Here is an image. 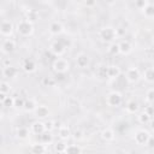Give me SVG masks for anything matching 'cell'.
<instances>
[{
    "instance_id": "1",
    "label": "cell",
    "mask_w": 154,
    "mask_h": 154,
    "mask_svg": "<svg viewBox=\"0 0 154 154\" xmlns=\"http://www.w3.org/2000/svg\"><path fill=\"white\" fill-rule=\"evenodd\" d=\"M71 45L70 40H64V38H58L55 41H53L49 46V51L53 55H55L57 58H61V55H64V53L66 52V48Z\"/></svg>"
},
{
    "instance_id": "2",
    "label": "cell",
    "mask_w": 154,
    "mask_h": 154,
    "mask_svg": "<svg viewBox=\"0 0 154 154\" xmlns=\"http://www.w3.org/2000/svg\"><path fill=\"white\" fill-rule=\"evenodd\" d=\"M99 37L102 42H106V43H113L116 41V38L118 37V32H117V29L113 28V26H102L100 30H99Z\"/></svg>"
},
{
    "instance_id": "3",
    "label": "cell",
    "mask_w": 154,
    "mask_h": 154,
    "mask_svg": "<svg viewBox=\"0 0 154 154\" xmlns=\"http://www.w3.org/2000/svg\"><path fill=\"white\" fill-rule=\"evenodd\" d=\"M16 30H17L18 35H20L22 37H29L34 34V24L30 23L29 20H26L25 18H23L17 22Z\"/></svg>"
},
{
    "instance_id": "4",
    "label": "cell",
    "mask_w": 154,
    "mask_h": 154,
    "mask_svg": "<svg viewBox=\"0 0 154 154\" xmlns=\"http://www.w3.org/2000/svg\"><path fill=\"white\" fill-rule=\"evenodd\" d=\"M105 102L108 107H113V108H117L119 107L122 103H123V95L120 91L118 90H112L109 91L106 97H105Z\"/></svg>"
},
{
    "instance_id": "5",
    "label": "cell",
    "mask_w": 154,
    "mask_h": 154,
    "mask_svg": "<svg viewBox=\"0 0 154 154\" xmlns=\"http://www.w3.org/2000/svg\"><path fill=\"white\" fill-rule=\"evenodd\" d=\"M52 67L55 73H66L70 70V63L65 58H55L52 63Z\"/></svg>"
},
{
    "instance_id": "6",
    "label": "cell",
    "mask_w": 154,
    "mask_h": 154,
    "mask_svg": "<svg viewBox=\"0 0 154 154\" xmlns=\"http://www.w3.org/2000/svg\"><path fill=\"white\" fill-rule=\"evenodd\" d=\"M150 137H152V135H150V132H149L148 130H146V129H140V130H137V131L135 132V135H134V141H135V143L138 144V146H148V142H149Z\"/></svg>"
},
{
    "instance_id": "7",
    "label": "cell",
    "mask_w": 154,
    "mask_h": 154,
    "mask_svg": "<svg viewBox=\"0 0 154 154\" xmlns=\"http://www.w3.org/2000/svg\"><path fill=\"white\" fill-rule=\"evenodd\" d=\"M14 25L13 23L10 20V19H2L1 23H0V34L6 37V38H10L14 31Z\"/></svg>"
},
{
    "instance_id": "8",
    "label": "cell",
    "mask_w": 154,
    "mask_h": 154,
    "mask_svg": "<svg viewBox=\"0 0 154 154\" xmlns=\"http://www.w3.org/2000/svg\"><path fill=\"white\" fill-rule=\"evenodd\" d=\"M141 77H142V75H141L140 70L137 67H135V66L129 67L126 70V72H125V79L129 83H137Z\"/></svg>"
},
{
    "instance_id": "9",
    "label": "cell",
    "mask_w": 154,
    "mask_h": 154,
    "mask_svg": "<svg viewBox=\"0 0 154 154\" xmlns=\"http://www.w3.org/2000/svg\"><path fill=\"white\" fill-rule=\"evenodd\" d=\"M16 46H17V43H16V41L13 40V38H5L4 41H2V43H1V53L2 54H10V53H12L14 49H16Z\"/></svg>"
},
{
    "instance_id": "10",
    "label": "cell",
    "mask_w": 154,
    "mask_h": 154,
    "mask_svg": "<svg viewBox=\"0 0 154 154\" xmlns=\"http://www.w3.org/2000/svg\"><path fill=\"white\" fill-rule=\"evenodd\" d=\"M19 75V69L13 65H4L2 66V76L5 78H16Z\"/></svg>"
},
{
    "instance_id": "11",
    "label": "cell",
    "mask_w": 154,
    "mask_h": 154,
    "mask_svg": "<svg viewBox=\"0 0 154 154\" xmlns=\"http://www.w3.org/2000/svg\"><path fill=\"white\" fill-rule=\"evenodd\" d=\"M30 131H31L34 135L41 136L42 134L46 132V125H45V122H42V120H35V122L31 123V125H30Z\"/></svg>"
},
{
    "instance_id": "12",
    "label": "cell",
    "mask_w": 154,
    "mask_h": 154,
    "mask_svg": "<svg viewBox=\"0 0 154 154\" xmlns=\"http://www.w3.org/2000/svg\"><path fill=\"white\" fill-rule=\"evenodd\" d=\"M49 113H51V111L46 105H38L36 107V109L34 111V116L37 118V120H42V119L48 118Z\"/></svg>"
},
{
    "instance_id": "13",
    "label": "cell",
    "mask_w": 154,
    "mask_h": 154,
    "mask_svg": "<svg viewBox=\"0 0 154 154\" xmlns=\"http://www.w3.org/2000/svg\"><path fill=\"white\" fill-rule=\"evenodd\" d=\"M48 31H49L51 35L59 36V35H61L64 32V25L58 20H53L48 26Z\"/></svg>"
},
{
    "instance_id": "14",
    "label": "cell",
    "mask_w": 154,
    "mask_h": 154,
    "mask_svg": "<svg viewBox=\"0 0 154 154\" xmlns=\"http://www.w3.org/2000/svg\"><path fill=\"white\" fill-rule=\"evenodd\" d=\"M75 61H76V65L79 69H85L90 64V59L85 53H78L76 55V58H75Z\"/></svg>"
},
{
    "instance_id": "15",
    "label": "cell",
    "mask_w": 154,
    "mask_h": 154,
    "mask_svg": "<svg viewBox=\"0 0 154 154\" xmlns=\"http://www.w3.org/2000/svg\"><path fill=\"white\" fill-rule=\"evenodd\" d=\"M22 69L23 71H25L26 73H32L36 71L37 69V65H36V61L30 59V58H26L23 60V64H22Z\"/></svg>"
},
{
    "instance_id": "16",
    "label": "cell",
    "mask_w": 154,
    "mask_h": 154,
    "mask_svg": "<svg viewBox=\"0 0 154 154\" xmlns=\"http://www.w3.org/2000/svg\"><path fill=\"white\" fill-rule=\"evenodd\" d=\"M140 111V103L136 100H129L125 103V112L129 114H136Z\"/></svg>"
},
{
    "instance_id": "17",
    "label": "cell",
    "mask_w": 154,
    "mask_h": 154,
    "mask_svg": "<svg viewBox=\"0 0 154 154\" xmlns=\"http://www.w3.org/2000/svg\"><path fill=\"white\" fill-rule=\"evenodd\" d=\"M122 75V70L118 65H108L107 66V77L111 79H116Z\"/></svg>"
},
{
    "instance_id": "18",
    "label": "cell",
    "mask_w": 154,
    "mask_h": 154,
    "mask_svg": "<svg viewBox=\"0 0 154 154\" xmlns=\"http://www.w3.org/2000/svg\"><path fill=\"white\" fill-rule=\"evenodd\" d=\"M71 135H72V132H71V130L67 125H61L58 129V137L61 141H67L71 137Z\"/></svg>"
},
{
    "instance_id": "19",
    "label": "cell",
    "mask_w": 154,
    "mask_h": 154,
    "mask_svg": "<svg viewBox=\"0 0 154 154\" xmlns=\"http://www.w3.org/2000/svg\"><path fill=\"white\" fill-rule=\"evenodd\" d=\"M100 136H101V138H102L103 141H106V142H112V141L116 140V132H114V130L111 129V128H105V129L101 131Z\"/></svg>"
},
{
    "instance_id": "20",
    "label": "cell",
    "mask_w": 154,
    "mask_h": 154,
    "mask_svg": "<svg viewBox=\"0 0 154 154\" xmlns=\"http://www.w3.org/2000/svg\"><path fill=\"white\" fill-rule=\"evenodd\" d=\"M47 150V146H45L41 142H34L30 146V153L31 154H45Z\"/></svg>"
},
{
    "instance_id": "21",
    "label": "cell",
    "mask_w": 154,
    "mask_h": 154,
    "mask_svg": "<svg viewBox=\"0 0 154 154\" xmlns=\"http://www.w3.org/2000/svg\"><path fill=\"white\" fill-rule=\"evenodd\" d=\"M119 49H120V54H123V55H128V54H130L131 52H132V45H131V42L130 41H128V40H123V41H120L119 42Z\"/></svg>"
},
{
    "instance_id": "22",
    "label": "cell",
    "mask_w": 154,
    "mask_h": 154,
    "mask_svg": "<svg viewBox=\"0 0 154 154\" xmlns=\"http://www.w3.org/2000/svg\"><path fill=\"white\" fill-rule=\"evenodd\" d=\"M30 134H31V131H30V129L26 128V126H18V128L16 129V136H17V138H19V140H26Z\"/></svg>"
},
{
    "instance_id": "23",
    "label": "cell",
    "mask_w": 154,
    "mask_h": 154,
    "mask_svg": "<svg viewBox=\"0 0 154 154\" xmlns=\"http://www.w3.org/2000/svg\"><path fill=\"white\" fill-rule=\"evenodd\" d=\"M141 12H142V14L144 16V18H147V19L154 18V2H150V1H149V4H148Z\"/></svg>"
},
{
    "instance_id": "24",
    "label": "cell",
    "mask_w": 154,
    "mask_h": 154,
    "mask_svg": "<svg viewBox=\"0 0 154 154\" xmlns=\"http://www.w3.org/2000/svg\"><path fill=\"white\" fill-rule=\"evenodd\" d=\"M142 78L147 83H154V67H147L142 73Z\"/></svg>"
},
{
    "instance_id": "25",
    "label": "cell",
    "mask_w": 154,
    "mask_h": 154,
    "mask_svg": "<svg viewBox=\"0 0 154 154\" xmlns=\"http://www.w3.org/2000/svg\"><path fill=\"white\" fill-rule=\"evenodd\" d=\"M67 146H69V144H67L66 141L59 140L58 142L54 143V150H55L57 153H59V154H64L65 150H66V148H67Z\"/></svg>"
},
{
    "instance_id": "26",
    "label": "cell",
    "mask_w": 154,
    "mask_h": 154,
    "mask_svg": "<svg viewBox=\"0 0 154 154\" xmlns=\"http://www.w3.org/2000/svg\"><path fill=\"white\" fill-rule=\"evenodd\" d=\"M25 19L34 24L38 19V12L36 10H28L25 12Z\"/></svg>"
},
{
    "instance_id": "27",
    "label": "cell",
    "mask_w": 154,
    "mask_h": 154,
    "mask_svg": "<svg viewBox=\"0 0 154 154\" xmlns=\"http://www.w3.org/2000/svg\"><path fill=\"white\" fill-rule=\"evenodd\" d=\"M40 142L43 143L45 146L52 144V143H53V135H52V132L46 131L45 134H42V135L40 136Z\"/></svg>"
},
{
    "instance_id": "28",
    "label": "cell",
    "mask_w": 154,
    "mask_h": 154,
    "mask_svg": "<svg viewBox=\"0 0 154 154\" xmlns=\"http://www.w3.org/2000/svg\"><path fill=\"white\" fill-rule=\"evenodd\" d=\"M37 106L38 105L36 103V101L34 99H26L25 105H24V109H25V112H32L34 113V111L36 109Z\"/></svg>"
},
{
    "instance_id": "29",
    "label": "cell",
    "mask_w": 154,
    "mask_h": 154,
    "mask_svg": "<svg viewBox=\"0 0 154 154\" xmlns=\"http://www.w3.org/2000/svg\"><path fill=\"white\" fill-rule=\"evenodd\" d=\"M137 120H138L140 124L146 125V124H149V123H150L152 117H150L149 114H147L144 111H142L141 113H138V116H137Z\"/></svg>"
},
{
    "instance_id": "30",
    "label": "cell",
    "mask_w": 154,
    "mask_h": 154,
    "mask_svg": "<svg viewBox=\"0 0 154 154\" xmlns=\"http://www.w3.org/2000/svg\"><path fill=\"white\" fill-rule=\"evenodd\" d=\"M64 154H82V148L78 144H69Z\"/></svg>"
},
{
    "instance_id": "31",
    "label": "cell",
    "mask_w": 154,
    "mask_h": 154,
    "mask_svg": "<svg viewBox=\"0 0 154 154\" xmlns=\"http://www.w3.org/2000/svg\"><path fill=\"white\" fill-rule=\"evenodd\" d=\"M144 101H146L148 105H154V88H149V89L146 90Z\"/></svg>"
},
{
    "instance_id": "32",
    "label": "cell",
    "mask_w": 154,
    "mask_h": 154,
    "mask_svg": "<svg viewBox=\"0 0 154 154\" xmlns=\"http://www.w3.org/2000/svg\"><path fill=\"white\" fill-rule=\"evenodd\" d=\"M107 52H108V54H109V55H113V57H116V55L120 54L119 43H116V42L111 43V45L108 46V48H107Z\"/></svg>"
},
{
    "instance_id": "33",
    "label": "cell",
    "mask_w": 154,
    "mask_h": 154,
    "mask_svg": "<svg viewBox=\"0 0 154 154\" xmlns=\"http://www.w3.org/2000/svg\"><path fill=\"white\" fill-rule=\"evenodd\" d=\"M96 76L99 77V78H105V77H107V66H105V65H100L99 67H96Z\"/></svg>"
},
{
    "instance_id": "34",
    "label": "cell",
    "mask_w": 154,
    "mask_h": 154,
    "mask_svg": "<svg viewBox=\"0 0 154 154\" xmlns=\"http://www.w3.org/2000/svg\"><path fill=\"white\" fill-rule=\"evenodd\" d=\"M10 90H11V85L8 82L6 81H2L0 83V94H5V95H8L10 94Z\"/></svg>"
},
{
    "instance_id": "35",
    "label": "cell",
    "mask_w": 154,
    "mask_h": 154,
    "mask_svg": "<svg viewBox=\"0 0 154 154\" xmlns=\"http://www.w3.org/2000/svg\"><path fill=\"white\" fill-rule=\"evenodd\" d=\"M1 103H2L4 107H14V97L8 95Z\"/></svg>"
},
{
    "instance_id": "36",
    "label": "cell",
    "mask_w": 154,
    "mask_h": 154,
    "mask_svg": "<svg viewBox=\"0 0 154 154\" xmlns=\"http://www.w3.org/2000/svg\"><path fill=\"white\" fill-rule=\"evenodd\" d=\"M24 105H25V99H23L20 96L14 97V107L16 108H24Z\"/></svg>"
},
{
    "instance_id": "37",
    "label": "cell",
    "mask_w": 154,
    "mask_h": 154,
    "mask_svg": "<svg viewBox=\"0 0 154 154\" xmlns=\"http://www.w3.org/2000/svg\"><path fill=\"white\" fill-rule=\"evenodd\" d=\"M148 4H149L148 0H137V1H135V7H136L137 10H141V11H142Z\"/></svg>"
},
{
    "instance_id": "38",
    "label": "cell",
    "mask_w": 154,
    "mask_h": 154,
    "mask_svg": "<svg viewBox=\"0 0 154 154\" xmlns=\"http://www.w3.org/2000/svg\"><path fill=\"white\" fill-rule=\"evenodd\" d=\"M45 125H46V131L52 132L54 130V122L53 120H46L45 122Z\"/></svg>"
},
{
    "instance_id": "39",
    "label": "cell",
    "mask_w": 154,
    "mask_h": 154,
    "mask_svg": "<svg viewBox=\"0 0 154 154\" xmlns=\"http://www.w3.org/2000/svg\"><path fill=\"white\" fill-rule=\"evenodd\" d=\"M42 83H43L45 85H48V87H53V85L55 84V81H54V79H52V78L45 77V78L42 79Z\"/></svg>"
},
{
    "instance_id": "40",
    "label": "cell",
    "mask_w": 154,
    "mask_h": 154,
    "mask_svg": "<svg viewBox=\"0 0 154 154\" xmlns=\"http://www.w3.org/2000/svg\"><path fill=\"white\" fill-rule=\"evenodd\" d=\"M143 111H144L147 114H149L150 117L154 116V106H153V105H148V106H146Z\"/></svg>"
},
{
    "instance_id": "41",
    "label": "cell",
    "mask_w": 154,
    "mask_h": 154,
    "mask_svg": "<svg viewBox=\"0 0 154 154\" xmlns=\"http://www.w3.org/2000/svg\"><path fill=\"white\" fill-rule=\"evenodd\" d=\"M72 137L75 138V140H81L82 137H83V132H82V130H75L73 132H72Z\"/></svg>"
},
{
    "instance_id": "42",
    "label": "cell",
    "mask_w": 154,
    "mask_h": 154,
    "mask_svg": "<svg viewBox=\"0 0 154 154\" xmlns=\"http://www.w3.org/2000/svg\"><path fill=\"white\" fill-rule=\"evenodd\" d=\"M53 122H54V130H58L61 126V123L60 122H57V120H53Z\"/></svg>"
},
{
    "instance_id": "43",
    "label": "cell",
    "mask_w": 154,
    "mask_h": 154,
    "mask_svg": "<svg viewBox=\"0 0 154 154\" xmlns=\"http://www.w3.org/2000/svg\"><path fill=\"white\" fill-rule=\"evenodd\" d=\"M84 5L85 6H94L95 5V1H87V2H84Z\"/></svg>"
},
{
    "instance_id": "44",
    "label": "cell",
    "mask_w": 154,
    "mask_h": 154,
    "mask_svg": "<svg viewBox=\"0 0 154 154\" xmlns=\"http://www.w3.org/2000/svg\"><path fill=\"white\" fill-rule=\"evenodd\" d=\"M148 146H150V147L154 148V138H153V137H150V140H149V142H148Z\"/></svg>"
},
{
    "instance_id": "45",
    "label": "cell",
    "mask_w": 154,
    "mask_h": 154,
    "mask_svg": "<svg viewBox=\"0 0 154 154\" xmlns=\"http://www.w3.org/2000/svg\"><path fill=\"white\" fill-rule=\"evenodd\" d=\"M149 126H150V129L154 131V118L150 120V123H149Z\"/></svg>"
},
{
    "instance_id": "46",
    "label": "cell",
    "mask_w": 154,
    "mask_h": 154,
    "mask_svg": "<svg viewBox=\"0 0 154 154\" xmlns=\"http://www.w3.org/2000/svg\"><path fill=\"white\" fill-rule=\"evenodd\" d=\"M153 45H154V41H153Z\"/></svg>"
}]
</instances>
